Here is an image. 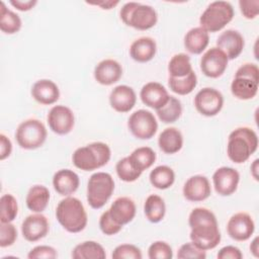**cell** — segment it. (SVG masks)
Returning a JSON list of instances; mask_svg holds the SVG:
<instances>
[{
	"mask_svg": "<svg viewBox=\"0 0 259 259\" xmlns=\"http://www.w3.org/2000/svg\"><path fill=\"white\" fill-rule=\"evenodd\" d=\"M156 113L162 122L173 123L182 114V104L178 98L170 95L166 104L157 109Z\"/></svg>",
	"mask_w": 259,
	"mask_h": 259,
	"instance_id": "e575fe53",
	"label": "cell"
},
{
	"mask_svg": "<svg viewBox=\"0 0 259 259\" xmlns=\"http://www.w3.org/2000/svg\"><path fill=\"white\" fill-rule=\"evenodd\" d=\"M18 213V204L16 198L10 194H3L0 198V222L11 223Z\"/></svg>",
	"mask_w": 259,
	"mask_h": 259,
	"instance_id": "8d00e7d4",
	"label": "cell"
},
{
	"mask_svg": "<svg viewBox=\"0 0 259 259\" xmlns=\"http://www.w3.org/2000/svg\"><path fill=\"white\" fill-rule=\"evenodd\" d=\"M50 230L48 219L41 212L27 215L21 224L22 237L28 242H36L45 238Z\"/></svg>",
	"mask_w": 259,
	"mask_h": 259,
	"instance_id": "9a60e30c",
	"label": "cell"
},
{
	"mask_svg": "<svg viewBox=\"0 0 259 259\" xmlns=\"http://www.w3.org/2000/svg\"><path fill=\"white\" fill-rule=\"evenodd\" d=\"M108 211L117 224L124 226L135 219L137 207L132 198L127 196H120L111 203Z\"/></svg>",
	"mask_w": 259,
	"mask_h": 259,
	"instance_id": "7402d4cb",
	"label": "cell"
},
{
	"mask_svg": "<svg viewBox=\"0 0 259 259\" xmlns=\"http://www.w3.org/2000/svg\"><path fill=\"white\" fill-rule=\"evenodd\" d=\"M149 179L155 188L164 190L173 185L175 181V172L167 165H159L150 172Z\"/></svg>",
	"mask_w": 259,
	"mask_h": 259,
	"instance_id": "4dcf8cb0",
	"label": "cell"
},
{
	"mask_svg": "<svg viewBox=\"0 0 259 259\" xmlns=\"http://www.w3.org/2000/svg\"><path fill=\"white\" fill-rule=\"evenodd\" d=\"M48 132L45 124L36 118H28L20 122L15 132L18 146L24 150H35L47 140Z\"/></svg>",
	"mask_w": 259,
	"mask_h": 259,
	"instance_id": "ba28073f",
	"label": "cell"
},
{
	"mask_svg": "<svg viewBox=\"0 0 259 259\" xmlns=\"http://www.w3.org/2000/svg\"><path fill=\"white\" fill-rule=\"evenodd\" d=\"M111 257L113 259H142V251L136 245L121 244L114 248Z\"/></svg>",
	"mask_w": 259,
	"mask_h": 259,
	"instance_id": "ab89813d",
	"label": "cell"
},
{
	"mask_svg": "<svg viewBox=\"0 0 259 259\" xmlns=\"http://www.w3.org/2000/svg\"><path fill=\"white\" fill-rule=\"evenodd\" d=\"M245 40L243 35L235 29L223 31L217 38V48L222 50L229 60L238 58L243 52Z\"/></svg>",
	"mask_w": 259,
	"mask_h": 259,
	"instance_id": "e0dca14e",
	"label": "cell"
},
{
	"mask_svg": "<svg viewBox=\"0 0 259 259\" xmlns=\"http://www.w3.org/2000/svg\"><path fill=\"white\" fill-rule=\"evenodd\" d=\"M229 59L226 54L217 47L208 49L200 59V70L208 78L221 77L227 67Z\"/></svg>",
	"mask_w": 259,
	"mask_h": 259,
	"instance_id": "7c38bea8",
	"label": "cell"
},
{
	"mask_svg": "<svg viewBox=\"0 0 259 259\" xmlns=\"http://www.w3.org/2000/svg\"><path fill=\"white\" fill-rule=\"evenodd\" d=\"M137 102L135 90L127 85L115 86L109 94V104L117 112L125 113L134 108Z\"/></svg>",
	"mask_w": 259,
	"mask_h": 259,
	"instance_id": "d6986e66",
	"label": "cell"
},
{
	"mask_svg": "<svg viewBox=\"0 0 259 259\" xmlns=\"http://www.w3.org/2000/svg\"><path fill=\"white\" fill-rule=\"evenodd\" d=\"M17 239L16 227L11 223H1L0 225V247L12 246Z\"/></svg>",
	"mask_w": 259,
	"mask_h": 259,
	"instance_id": "7bdbcfd3",
	"label": "cell"
},
{
	"mask_svg": "<svg viewBox=\"0 0 259 259\" xmlns=\"http://www.w3.org/2000/svg\"><path fill=\"white\" fill-rule=\"evenodd\" d=\"M255 231V223L247 212H237L233 214L227 223L228 235L235 241L243 242L251 238Z\"/></svg>",
	"mask_w": 259,
	"mask_h": 259,
	"instance_id": "4fadbf2b",
	"label": "cell"
},
{
	"mask_svg": "<svg viewBox=\"0 0 259 259\" xmlns=\"http://www.w3.org/2000/svg\"><path fill=\"white\" fill-rule=\"evenodd\" d=\"M233 5L228 1L209 3L199 17V24L207 32L222 30L234 17Z\"/></svg>",
	"mask_w": 259,
	"mask_h": 259,
	"instance_id": "52a82bcc",
	"label": "cell"
},
{
	"mask_svg": "<svg viewBox=\"0 0 259 259\" xmlns=\"http://www.w3.org/2000/svg\"><path fill=\"white\" fill-rule=\"evenodd\" d=\"M259 83L244 77H234L231 83L232 94L240 100H249L254 98L258 92Z\"/></svg>",
	"mask_w": 259,
	"mask_h": 259,
	"instance_id": "83f0119b",
	"label": "cell"
},
{
	"mask_svg": "<svg viewBox=\"0 0 259 259\" xmlns=\"http://www.w3.org/2000/svg\"><path fill=\"white\" fill-rule=\"evenodd\" d=\"M183 196L191 202L203 201L209 197L211 187L207 177L203 175L190 176L184 183L182 188Z\"/></svg>",
	"mask_w": 259,
	"mask_h": 259,
	"instance_id": "2e32d148",
	"label": "cell"
},
{
	"mask_svg": "<svg viewBox=\"0 0 259 259\" xmlns=\"http://www.w3.org/2000/svg\"><path fill=\"white\" fill-rule=\"evenodd\" d=\"M193 102L196 110L200 114L210 117L217 115L222 110L224 96L219 90L212 87H204L195 94Z\"/></svg>",
	"mask_w": 259,
	"mask_h": 259,
	"instance_id": "30bf717a",
	"label": "cell"
},
{
	"mask_svg": "<svg viewBox=\"0 0 259 259\" xmlns=\"http://www.w3.org/2000/svg\"><path fill=\"white\" fill-rule=\"evenodd\" d=\"M58 257L57 250L48 245H38L33 247L27 254L28 259H55Z\"/></svg>",
	"mask_w": 259,
	"mask_h": 259,
	"instance_id": "ee69618b",
	"label": "cell"
},
{
	"mask_svg": "<svg viewBox=\"0 0 259 259\" xmlns=\"http://www.w3.org/2000/svg\"><path fill=\"white\" fill-rule=\"evenodd\" d=\"M123 226L117 224L110 215L108 209L102 212L99 218V228L101 232L106 236H113L116 235L121 231Z\"/></svg>",
	"mask_w": 259,
	"mask_h": 259,
	"instance_id": "b9f144b4",
	"label": "cell"
},
{
	"mask_svg": "<svg viewBox=\"0 0 259 259\" xmlns=\"http://www.w3.org/2000/svg\"><path fill=\"white\" fill-rule=\"evenodd\" d=\"M239 182L240 174L232 167H220L212 174V184L214 190L222 196L232 195L237 190Z\"/></svg>",
	"mask_w": 259,
	"mask_h": 259,
	"instance_id": "5bb4252c",
	"label": "cell"
},
{
	"mask_svg": "<svg viewBox=\"0 0 259 259\" xmlns=\"http://www.w3.org/2000/svg\"><path fill=\"white\" fill-rule=\"evenodd\" d=\"M9 3L14 8H16L19 11H28V10L32 9L36 5L37 1L36 0H26V1H23V0H10Z\"/></svg>",
	"mask_w": 259,
	"mask_h": 259,
	"instance_id": "681fc988",
	"label": "cell"
},
{
	"mask_svg": "<svg viewBox=\"0 0 259 259\" xmlns=\"http://www.w3.org/2000/svg\"><path fill=\"white\" fill-rule=\"evenodd\" d=\"M127 127L135 138L150 140L157 133L158 122L150 110L138 109L130 115Z\"/></svg>",
	"mask_w": 259,
	"mask_h": 259,
	"instance_id": "9c48e42d",
	"label": "cell"
},
{
	"mask_svg": "<svg viewBox=\"0 0 259 259\" xmlns=\"http://www.w3.org/2000/svg\"><path fill=\"white\" fill-rule=\"evenodd\" d=\"M30 93L32 98L42 105L54 104L60 98V89L58 85L50 79H40L34 82Z\"/></svg>",
	"mask_w": 259,
	"mask_h": 259,
	"instance_id": "44dd1931",
	"label": "cell"
},
{
	"mask_svg": "<svg viewBox=\"0 0 259 259\" xmlns=\"http://www.w3.org/2000/svg\"><path fill=\"white\" fill-rule=\"evenodd\" d=\"M50 190L40 184L31 186L26 194L25 203L29 210L33 212H42L50 201Z\"/></svg>",
	"mask_w": 259,
	"mask_h": 259,
	"instance_id": "4316f807",
	"label": "cell"
},
{
	"mask_svg": "<svg viewBox=\"0 0 259 259\" xmlns=\"http://www.w3.org/2000/svg\"><path fill=\"white\" fill-rule=\"evenodd\" d=\"M148 257L150 259H171L173 257V250L168 243L155 241L148 249Z\"/></svg>",
	"mask_w": 259,
	"mask_h": 259,
	"instance_id": "f35d334b",
	"label": "cell"
},
{
	"mask_svg": "<svg viewBox=\"0 0 259 259\" xmlns=\"http://www.w3.org/2000/svg\"><path fill=\"white\" fill-rule=\"evenodd\" d=\"M88 3V2H87ZM119 3V1H100V2H95V3H88L90 5H96L101 7V9H111L113 7H115L117 4Z\"/></svg>",
	"mask_w": 259,
	"mask_h": 259,
	"instance_id": "f907efd6",
	"label": "cell"
},
{
	"mask_svg": "<svg viewBox=\"0 0 259 259\" xmlns=\"http://www.w3.org/2000/svg\"><path fill=\"white\" fill-rule=\"evenodd\" d=\"M115 171L118 178L124 182H134L138 180L143 173L133 165L128 156L120 159L116 163Z\"/></svg>",
	"mask_w": 259,
	"mask_h": 259,
	"instance_id": "74e56055",
	"label": "cell"
},
{
	"mask_svg": "<svg viewBox=\"0 0 259 259\" xmlns=\"http://www.w3.org/2000/svg\"><path fill=\"white\" fill-rule=\"evenodd\" d=\"M235 77H244L259 83V68L254 63H245L238 68Z\"/></svg>",
	"mask_w": 259,
	"mask_h": 259,
	"instance_id": "f6af8a7d",
	"label": "cell"
},
{
	"mask_svg": "<svg viewBox=\"0 0 259 259\" xmlns=\"http://www.w3.org/2000/svg\"><path fill=\"white\" fill-rule=\"evenodd\" d=\"M169 97L170 95L167 89L161 83L155 81L146 83L140 91V98L142 102L155 110L164 106Z\"/></svg>",
	"mask_w": 259,
	"mask_h": 259,
	"instance_id": "ac0fdd59",
	"label": "cell"
},
{
	"mask_svg": "<svg viewBox=\"0 0 259 259\" xmlns=\"http://www.w3.org/2000/svg\"><path fill=\"white\" fill-rule=\"evenodd\" d=\"M22 25L19 15L8 9L5 3L1 2L0 8V29L6 34H13L20 30Z\"/></svg>",
	"mask_w": 259,
	"mask_h": 259,
	"instance_id": "1f68e13d",
	"label": "cell"
},
{
	"mask_svg": "<svg viewBox=\"0 0 259 259\" xmlns=\"http://www.w3.org/2000/svg\"><path fill=\"white\" fill-rule=\"evenodd\" d=\"M190 57L187 54L179 53L174 55L168 63L169 77L182 78L192 72Z\"/></svg>",
	"mask_w": 259,
	"mask_h": 259,
	"instance_id": "d6a6232c",
	"label": "cell"
},
{
	"mask_svg": "<svg viewBox=\"0 0 259 259\" xmlns=\"http://www.w3.org/2000/svg\"><path fill=\"white\" fill-rule=\"evenodd\" d=\"M111 157L109 146L102 142H93L77 148L72 155L74 166L83 171H93L105 166Z\"/></svg>",
	"mask_w": 259,
	"mask_h": 259,
	"instance_id": "277c9868",
	"label": "cell"
},
{
	"mask_svg": "<svg viewBox=\"0 0 259 259\" xmlns=\"http://www.w3.org/2000/svg\"><path fill=\"white\" fill-rule=\"evenodd\" d=\"M157 52V44L150 36H142L135 39L130 47L131 58L139 63L151 61Z\"/></svg>",
	"mask_w": 259,
	"mask_h": 259,
	"instance_id": "cb8c5ba5",
	"label": "cell"
},
{
	"mask_svg": "<svg viewBox=\"0 0 259 259\" xmlns=\"http://www.w3.org/2000/svg\"><path fill=\"white\" fill-rule=\"evenodd\" d=\"M93 75L99 84L109 86L116 83L121 78L122 67L113 59H105L95 66Z\"/></svg>",
	"mask_w": 259,
	"mask_h": 259,
	"instance_id": "ffe728a7",
	"label": "cell"
},
{
	"mask_svg": "<svg viewBox=\"0 0 259 259\" xmlns=\"http://www.w3.org/2000/svg\"><path fill=\"white\" fill-rule=\"evenodd\" d=\"M197 85V76L194 71L182 78L168 77V86L170 90L178 95H187L191 93Z\"/></svg>",
	"mask_w": 259,
	"mask_h": 259,
	"instance_id": "d590c367",
	"label": "cell"
},
{
	"mask_svg": "<svg viewBox=\"0 0 259 259\" xmlns=\"http://www.w3.org/2000/svg\"><path fill=\"white\" fill-rule=\"evenodd\" d=\"M177 258L179 259H205L206 253L201 250L191 241L182 244L177 252Z\"/></svg>",
	"mask_w": 259,
	"mask_h": 259,
	"instance_id": "60d3db41",
	"label": "cell"
},
{
	"mask_svg": "<svg viewBox=\"0 0 259 259\" xmlns=\"http://www.w3.org/2000/svg\"><path fill=\"white\" fill-rule=\"evenodd\" d=\"M12 152V143L4 135L0 134V160L3 161L11 155Z\"/></svg>",
	"mask_w": 259,
	"mask_h": 259,
	"instance_id": "c3c4849f",
	"label": "cell"
},
{
	"mask_svg": "<svg viewBox=\"0 0 259 259\" xmlns=\"http://www.w3.org/2000/svg\"><path fill=\"white\" fill-rule=\"evenodd\" d=\"M191 229L189 238L201 250L207 251L215 248L222 239L215 214L206 207H195L188 217Z\"/></svg>",
	"mask_w": 259,
	"mask_h": 259,
	"instance_id": "6da1fadb",
	"label": "cell"
},
{
	"mask_svg": "<svg viewBox=\"0 0 259 259\" xmlns=\"http://www.w3.org/2000/svg\"><path fill=\"white\" fill-rule=\"evenodd\" d=\"M106 253L102 245L95 241H85L76 245L72 251L74 259H104Z\"/></svg>",
	"mask_w": 259,
	"mask_h": 259,
	"instance_id": "f546056e",
	"label": "cell"
},
{
	"mask_svg": "<svg viewBox=\"0 0 259 259\" xmlns=\"http://www.w3.org/2000/svg\"><path fill=\"white\" fill-rule=\"evenodd\" d=\"M144 213L147 220L153 224L161 222L166 213L164 199L158 194H150L144 203Z\"/></svg>",
	"mask_w": 259,
	"mask_h": 259,
	"instance_id": "f1b7e54d",
	"label": "cell"
},
{
	"mask_svg": "<svg viewBox=\"0 0 259 259\" xmlns=\"http://www.w3.org/2000/svg\"><path fill=\"white\" fill-rule=\"evenodd\" d=\"M158 146L165 154H175L182 149L183 136L176 127H166L158 137Z\"/></svg>",
	"mask_w": 259,
	"mask_h": 259,
	"instance_id": "484cf974",
	"label": "cell"
},
{
	"mask_svg": "<svg viewBox=\"0 0 259 259\" xmlns=\"http://www.w3.org/2000/svg\"><path fill=\"white\" fill-rule=\"evenodd\" d=\"M114 191V180L107 172L93 173L87 182L86 198L88 204L99 209L105 205Z\"/></svg>",
	"mask_w": 259,
	"mask_h": 259,
	"instance_id": "8992f818",
	"label": "cell"
},
{
	"mask_svg": "<svg viewBox=\"0 0 259 259\" xmlns=\"http://www.w3.org/2000/svg\"><path fill=\"white\" fill-rule=\"evenodd\" d=\"M133 165L141 172L152 167L156 161V153L150 147H140L132 152L128 156Z\"/></svg>",
	"mask_w": 259,
	"mask_h": 259,
	"instance_id": "836d02e7",
	"label": "cell"
},
{
	"mask_svg": "<svg viewBox=\"0 0 259 259\" xmlns=\"http://www.w3.org/2000/svg\"><path fill=\"white\" fill-rule=\"evenodd\" d=\"M240 11L247 19H254L259 13V0H240Z\"/></svg>",
	"mask_w": 259,
	"mask_h": 259,
	"instance_id": "bcb514c9",
	"label": "cell"
},
{
	"mask_svg": "<svg viewBox=\"0 0 259 259\" xmlns=\"http://www.w3.org/2000/svg\"><path fill=\"white\" fill-rule=\"evenodd\" d=\"M258 162H259L258 159L254 160V162L252 163V165H251V167H250V169H251V174H252L253 178H254L256 181H258V168H259Z\"/></svg>",
	"mask_w": 259,
	"mask_h": 259,
	"instance_id": "f5cc1de1",
	"label": "cell"
},
{
	"mask_svg": "<svg viewBox=\"0 0 259 259\" xmlns=\"http://www.w3.org/2000/svg\"><path fill=\"white\" fill-rule=\"evenodd\" d=\"M48 124L57 135H68L75 125V115L71 108L65 105L53 106L47 116Z\"/></svg>",
	"mask_w": 259,
	"mask_h": 259,
	"instance_id": "8fae6325",
	"label": "cell"
},
{
	"mask_svg": "<svg viewBox=\"0 0 259 259\" xmlns=\"http://www.w3.org/2000/svg\"><path fill=\"white\" fill-rule=\"evenodd\" d=\"M56 218L59 224L69 233L82 232L88 223L86 209L80 199L66 196L56 207Z\"/></svg>",
	"mask_w": 259,
	"mask_h": 259,
	"instance_id": "3957f363",
	"label": "cell"
},
{
	"mask_svg": "<svg viewBox=\"0 0 259 259\" xmlns=\"http://www.w3.org/2000/svg\"><path fill=\"white\" fill-rule=\"evenodd\" d=\"M209 34L200 26L190 28L184 35L183 44L187 52L193 55L201 54L208 46Z\"/></svg>",
	"mask_w": 259,
	"mask_h": 259,
	"instance_id": "d4e9b609",
	"label": "cell"
},
{
	"mask_svg": "<svg viewBox=\"0 0 259 259\" xmlns=\"http://www.w3.org/2000/svg\"><path fill=\"white\" fill-rule=\"evenodd\" d=\"M80 184L79 176L71 169L58 170L53 176L54 189L63 196H70L78 189Z\"/></svg>",
	"mask_w": 259,
	"mask_h": 259,
	"instance_id": "603a6c76",
	"label": "cell"
},
{
	"mask_svg": "<svg viewBox=\"0 0 259 259\" xmlns=\"http://www.w3.org/2000/svg\"><path fill=\"white\" fill-rule=\"evenodd\" d=\"M258 241H259V238L256 236V237L252 240V242H251V244H250V251H251V253L253 254V256L256 257V258L259 257V245H258Z\"/></svg>",
	"mask_w": 259,
	"mask_h": 259,
	"instance_id": "816d5d0a",
	"label": "cell"
},
{
	"mask_svg": "<svg viewBox=\"0 0 259 259\" xmlns=\"http://www.w3.org/2000/svg\"><path fill=\"white\" fill-rule=\"evenodd\" d=\"M217 257L219 259H242L243 254L238 247L228 245L220 249V251L217 254Z\"/></svg>",
	"mask_w": 259,
	"mask_h": 259,
	"instance_id": "7dc6e473",
	"label": "cell"
},
{
	"mask_svg": "<svg viewBox=\"0 0 259 259\" xmlns=\"http://www.w3.org/2000/svg\"><path fill=\"white\" fill-rule=\"evenodd\" d=\"M258 149V136L248 126H240L231 132L227 143V155L236 163H245Z\"/></svg>",
	"mask_w": 259,
	"mask_h": 259,
	"instance_id": "7a4b0ae2",
	"label": "cell"
},
{
	"mask_svg": "<svg viewBox=\"0 0 259 259\" xmlns=\"http://www.w3.org/2000/svg\"><path fill=\"white\" fill-rule=\"evenodd\" d=\"M121 21L135 29L147 30L154 27L158 21V14L154 7L140 2H126L119 11Z\"/></svg>",
	"mask_w": 259,
	"mask_h": 259,
	"instance_id": "5b68a950",
	"label": "cell"
}]
</instances>
